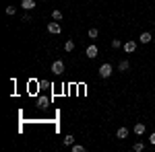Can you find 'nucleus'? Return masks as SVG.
<instances>
[{"label": "nucleus", "mask_w": 155, "mask_h": 152, "mask_svg": "<svg viewBox=\"0 0 155 152\" xmlns=\"http://www.w3.org/2000/svg\"><path fill=\"white\" fill-rule=\"evenodd\" d=\"M99 76L101 78H110L112 76V64H101L99 66Z\"/></svg>", "instance_id": "nucleus-1"}, {"label": "nucleus", "mask_w": 155, "mask_h": 152, "mask_svg": "<svg viewBox=\"0 0 155 152\" xmlns=\"http://www.w3.org/2000/svg\"><path fill=\"white\" fill-rule=\"evenodd\" d=\"M52 72H54L56 76L62 74V72H64V62H62V60H56V62L52 64Z\"/></svg>", "instance_id": "nucleus-2"}, {"label": "nucleus", "mask_w": 155, "mask_h": 152, "mask_svg": "<svg viewBox=\"0 0 155 152\" xmlns=\"http://www.w3.org/2000/svg\"><path fill=\"white\" fill-rule=\"evenodd\" d=\"M97 54H99V49H97V45H89L87 49H85V56H87L89 60L97 58Z\"/></svg>", "instance_id": "nucleus-3"}, {"label": "nucleus", "mask_w": 155, "mask_h": 152, "mask_svg": "<svg viewBox=\"0 0 155 152\" xmlns=\"http://www.w3.org/2000/svg\"><path fill=\"white\" fill-rule=\"evenodd\" d=\"M48 31H50V33H54V35H58L60 31H62V27H60L58 21H56V23H48Z\"/></svg>", "instance_id": "nucleus-4"}, {"label": "nucleus", "mask_w": 155, "mask_h": 152, "mask_svg": "<svg viewBox=\"0 0 155 152\" xmlns=\"http://www.w3.org/2000/svg\"><path fill=\"white\" fill-rule=\"evenodd\" d=\"M151 39H153V35H151L149 31H143V33L139 35V41H141V43H151Z\"/></svg>", "instance_id": "nucleus-5"}, {"label": "nucleus", "mask_w": 155, "mask_h": 152, "mask_svg": "<svg viewBox=\"0 0 155 152\" xmlns=\"http://www.w3.org/2000/svg\"><path fill=\"white\" fill-rule=\"evenodd\" d=\"M21 6L25 11H33L35 8V0H21Z\"/></svg>", "instance_id": "nucleus-6"}, {"label": "nucleus", "mask_w": 155, "mask_h": 152, "mask_svg": "<svg viewBox=\"0 0 155 152\" xmlns=\"http://www.w3.org/2000/svg\"><path fill=\"white\" fill-rule=\"evenodd\" d=\"M122 47H124V51H126V54H132V51L137 49V41H126Z\"/></svg>", "instance_id": "nucleus-7"}, {"label": "nucleus", "mask_w": 155, "mask_h": 152, "mask_svg": "<svg viewBox=\"0 0 155 152\" xmlns=\"http://www.w3.org/2000/svg\"><path fill=\"white\" fill-rule=\"evenodd\" d=\"M116 138H118V140H124V138H128V128H120L118 132H116Z\"/></svg>", "instance_id": "nucleus-8"}, {"label": "nucleus", "mask_w": 155, "mask_h": 152, "mask_svg": "<svg viewBox=\"0 0 155 152\" xmlns=\"http://www.w3.org/2000/svg\"><path fill=\"white\" fill-rule=\"evenodd\" d=\"M128 68H130V62H128V60H120V64H118V70H120V72H126Z\"/></svg>", "instance_id": "nucleus-9"}, {"label": "nucleus", "mask_w": 155, "mask_h": 152, "mask_svg": "<svg viewBox=\"0 0 155 152\" xmlns=\"http://www.w3.org/2000/svg\"><path fill=\"white\" fill-rule=\"evenodd\" d=\"M132 132H134L137 136H143L145 134V123H137V126L132 128Z\"/></svg>", "instance_id": "nucleus-10"}, {"label": "nucleus", "mask_w": 155, "mask_h": 152, "mask_svg": "<svg viewBox=\"0 0 155 152\" xmlns=\"http://www.w3.org/2000/svg\"><path fill=\"white\" fill-rule=\"evenodd\" d=\"M52 19H54V21H62V11H58V8H56V11L52 12Z\"/></svg>", "instance_id": "nucleus-11"}, {"label": "nucleus", "mask_w": 155, "mask_h": 152, "mask_svg": "<svg viewBox=\"0 0 155 152\" xmlns=\"http://www.w3.org/2000/svg\"><path fill=\"white\" fill-rule=\"evenodd\" d=\"M64 49H66V51H72V49H74V41H72V39H68V41L64 43Z\"/></svg>", "instance_id": "nucleus-12"}, {"label": "nucleus", "mask_w": 155, "mask_h": 152, "mask_svg": "<svg viewBox=\"0 0 155 152\" xmlns=\"http://www.w3.org/2000/svg\"><path fill=\"white\" fill-rule=\"evenodd\" d=\"M132 150H134V152H143V150H145L143 142H137V144H134V146H132Z\"/></svg>", "instance_id": "nucleus-13"}, {"label": "nucleus", "mask_w": 155, "mask_h": 152, "mask_svg": "<svg viewBox=\"0 0 155 152\" xmlns=\"http://www.w3.org/2000/svg\"><path fill=\"white\" fill-rule=\"evenodd\" d=\"M97 35H99V31H97L95 27H93V29H89V37H91V39H97Z\"/></svg>", "instance_id": "nucleus-14"}, {"label": "nucleus", "mask_w": 155, "mask_h": 152, "mask_svg": "<svg viewBox=\"0 0 155 152\" xmlns=\"http://www.w3.org/2000/svg\"><path fill=\"white\" fill-rule=\"evenodd\" d=\"M122 45H124V43H122L120 39H112V47H114V49H118V47H122Z\"/></svg>", "instance_id": "nucleus-15"}, {"label": "nucleus", "mask_w": 155, "mask_h": 152, "mask_svg": "<svg viewBox=\"0 0 155 152\" xmlns=\"http://www.w3.org/2000/svg\"><path fill=\"white\" fill-rule=\"evenodd\" d=\"M72 152H85V146H81V144H72Z\"/></svg>", "instance_id": "nucleus-16"}, {"label": "nucleus", "mask_w": 155, "mask_h": 152, "mask_svg": "<svg viewBox=\"0 0 155 152\" xmlns=\"http://www.w3.org/2000/svg\"><path fill=\"white\" fill-rule=\"evenodd\" d=\"M48 103H50V101L46 99V97H39V101H37V105H39V107H46Z\"/></svg>", "instance_id": "nucleus-17"}, {"label": "nucleus", "mask_w": 155, "mask_h": 152, "mask_svg": "<svg viewBox=\"0 0 155 152\" xmlns=\"http://www.w3.org/2000/svg\"><path fill=\"white\" fill-rule=\"evenodd\" d=\"M64 144H66V146H72V144H74V138H72V136H66V138H64Z\"/></svg>", "instance_id": "nucleus-18"}, {"label": "nucleus", "mask_w": 155, "mask_h": 152, "mask_svg": "<svg viewBox=\"0 0 155 152\" xmlns=\"http://www.w3.org/2000/svg\"><path fill=\"white\" fill-rule=\"evenodd\" d=\"M15 12H17L15 6H6V14H15Z\"/></svg>", "instance_id": "nucleus-19"}, {"label": "nucleus", "mask_w": 155, "mask_h": 152, "mask_svg": "<svg viewBox=\"0 0 155 152\" xmlns=\"http://www.w3.org/2000/svg\"><path fill=\"white\" fill-rule=\"evenodd\" d=\"M23 23H31V17H29L27 12H25V14H23Z\"/></svg>", "instance_id": "nucleus-20"}, {"label": "nucleus", "mask_w": 155, "mask_h": 152, "mask_svg": "<svg viewBox=\"0 0 155 152\" xmlns=\"http://www.w3.org/2000/svg\"><path fill=\"white\" fill-rule=\"evenodd\" d=\"M149 142H151V144L155 146V134H151V136H149Z\"/></svg>", "instance_id": "nucleus-21"}]
</instances>
